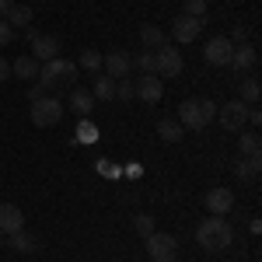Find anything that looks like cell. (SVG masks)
I'll use <instances>...</instances> for the list:
<instances>
[{"mask_svg":"<svg viewBox=\"0 0 262 262\" xmlns=\"http://www.w3.org/2000/svg\"><path fill=\"white\" fill-rule=\"evenodd\" d=\"M39 84L46 88V95L70 91V88L77 84V63H74V60H63V56H56V60H49V63H42Z\"/></svg>","mask_w":262,"mask_h":262,"instance_id":"cell-1","label":"cell"},{"mask_svg":"<svg viewBox=\"0 0 262 262\" xmlns=\"http://www.w3.org/2000/svg\"><path fill=\"white\" fill-rule=\"evenodd\" d=\"M196 242L206 248V252H224L227 245L234 242V231H231V224L224 221V217H206V221L196 227Z\"/></svg>","mask_w":262,"mask_h":262,"instance_id":"cell-2","label":"cell"},{"mask_svg":"<svg viewBox=\"0 0 262 262\" xmlns=\"http://www.w3.org/2000/svg\"><path fill=\"white\" fill-rule=\"evenodd\" d=\"M217 116V105L206 98H185L179 105V122L182 129H206Z\"/></svg>","mask_w":262,"mask_h":262,"instance_id":"cell-3","label":"cell"},{"mask_svg":"<svg viewBox=\"0 0 262 262\" xmlns=\"http://www.w3.org/2000/svg\"><path fill=\"white\" fill-rule=\"evenodd\" d=\"M143 242H147V255L154 262H175L179 259V238L168 234V231H154V234H147Z\"/></svg>","mask_w":262,"mask_h":262,"instance_id":"cell-4","label":"cell"},{"mask_svg":"<svg viewBox=\"0 0 262 262\" xmlns=\"http://www.w3.org/2000/svg\"><path fill=\"white\" fill-rule=\"evenodd\" d=\"M63 119V101L56 95H42V98L32 101V122L46 129V126H56Z\"/></svg>","mask_w":262,"mask_h":262,"instance_id":"cell-5","label":"cell"},{"mask_svg":"<svg viewBox=\"0 0 262 262\" xmlns=\"http://www.w3.org/2000/svg\"><path fill=\"white\" fill-rule=\"evenodd\" d=\"M185 60H182V53L171 46V42H164L161 49H154V74L158 77H179Z\"/></svg>","mask_w":262,"mask_h":262,"instance_id":"cell-6","label":"cell"},{"mask_svg":"<svg viewBox=\"0 0 262 262\" xmlns=\"http://www.w3.org/2000/svg\"><path fill=\"white\" fill-rule=\"evenodd\" d=\"M248 108H252V105H245L242 98H234V101H227V105H221V108H217V119H221L224 129L242 133L245 126H248Z\"/></svg>","mask_w":262,"mask_h":262,"instance_id":"cell-7","label":"cell"},{"mask_svg":"<svg viewBox=\"0 0 262 262\" xmlns=\"http://www.w3.org/2000/svg\"><path fill=\"white\" fill-rule=\"evenodd\" d=\"M231 53H234V42L227 35H213L206 42V49H203V60L210 67H231Z\"/></svg>","mask_w":262,"mask_h":262,"instance_id":"cell-8","label":"cell"},{"mask_svg":"<svg viewBox=\"0 0 262 262\" xmlns=\"http://www.w3.org/2000/svg\"><path fill=\"white\" fill-rule=\"evenodd\" d=\"M133 98L147 101V105H158V101L164 98V84H161V77H158V74H143L140 81L133 84Z\"/></svg>","mask_w":262,"mask_h":262,"instance_id":"cell-9","label":"cell"},{"mask_svg":"<svg viewBox=\"0 0 262 262\" xmlns=\"http://www.w3.org/2000/svg\"><path fill=\"white\" fill-rule=\"evenodd\" d=\"M203 32V21L200 18H189V14H179L171 21V39L175 42H196Z\"/></svg>","mask_w":262,"mask_h":262,"instance_id":"cell-10","label":"cell"},{"mask_svg":"<svg viewBox=\"0 0 262 262\" xmlns=\"http://www.w3.org/2000/svg\"><path fill=\"white\" fill-rule=\"evenodd\" d=\"M206 210H210L213 217L231 213V210H234V192H231V189H224V185L210 189V192H206Z\"/></svg>","mask_w":262,"mask_h":262,"instance_id":"cell-11","label":"cell"},{"mask_svg":"<svg viewBox=\"0 0 262 262\" xmlns=\"http://www.w3.org/2000/svg\"><path fill=\"white\" fill-rule=\"evenodd\" d=\"M101 67H105V74L112 77V81H122V77H129V67H133V60L126 56V53H108V56H101Z\"/></svg>","mask_w":262,"mask_h":262,"instance_id":"cell-12","label":"cell"},{"mask_svg":"<svg viewBox=\"0 0 262 262\" xmlns=\"http://www.w3.org/2000/svg\"><path fill=\"white\" fill-rule=\"evenodd\" d=\"M255 63H259V53H255V46L252 42H242V46H234V53H231V67L242 74V70H255Z\"/></svg>","mask_w":262,"mask_h":262,"instance_id":"cell-13","label":"cell"},{"mask_svg":"<svg viewBox=\"0 0 262 262\" xmlns=\"http://www.w3.org/2000/svg\"><path fill=\"white\" fill-rule=\"evenodd\" d=\"M32 56L39 63L56 60V56H60V39H56V35H39V39L32 42Z\"/></svg>","mask_w":262,"mask_h":262,"instance_id":"cell-14","label":"cell"},{"mask_svg":"<svg viewBox=\"0 0 262 262\" xmlns=\"http://www.w3.org/2000/svg\"><path fill=\"white\" fill-rule=\"evenodd\" d=\"M25 227V217L14 203H0V234H14Z\"/></svg>","mask_w":262,"mask_h":262,"instance_id":"cell-15","label":"cell"},{"mask_svg":"<svg viewBox=\"0 0 262 262\" xmlns=\"http://www.w3.org/2000/svg\"><path fill=\"white\" fill-rule=\"evenodd\" d=\"M39 70H42V63L35 56H18V60L11 63V74L18 81H39Z\"/></svg>","mask_w":262,"mask_h":262,"instance_id":"cell-16","label":"cell"},{"mask_svg":"<svg viewBox=\"0 0 262 262\" xmlns=\"http://www.w3.org/2000/svg\"><path fill=\"white\" fill-rule=\"evenodd\" d=\"M70 108H74L81 119H88V116L95 112V98H91V91H84V88H70Z\"/></svg>","mask_w":262,"mask_h":262,"instance_id":"cell-17","label":"cell"},{"mask_svg":"<svg viewBox=\"0 0 262 262\" xmlns=\"http://www.w3.org/2000/svg\"><path fill=\"white\" fill-rule=\"evenodd\" d=\"M91 98L95 101H116V81L108 74H98L95 84H91Z\"/></svg>","mask_w":262,"mask_h":262,"instance_id":"cell-18","label":"cell"},{"mask_svg":"<svg viewBox=\"0 0 262 262\" xmlns=\"http://www.w3.org/2000/svg\"><path fill=\"white\" fill-rule=\"evenodd\" d=\"M140 42H143V49L154 53V49H161L164 42H168V35H164L158 25H143V28H140Z\"/></svg>","mask_w":262,"mask_h":262,"instance_id":"cell-19","label":"cell"},{"mask_svg":"<svg viewBox=\"0 0 262 262\" xmlns=\"http://www.w3.org/2000/svg\"><path fill=\"white\" fill-rule=\"evenodd\" d=\"M262 158H238L234 161V179H242V182H252L255 175H259V168H262Z\"/></svg>","mask_w":262,"mask_h":262,"instance_id":"cell-20","label":"cell"},{"mask_svg":"<svg viewBox=\"0 0 262 262\" xmlns=\"http://www.w3.org/2000/svg\"><path fill=\"white\" fill-rule=\"evenodd\" d=\"M158 137H161L164 143H179L182 137H185V129H182L179 119H161L158 122Z\"/></svg>","mask_w":262,"mask_h":262,"instance_id":"cell-21","label":"cell"},{"mask_svg":"<svg viewBox=\"0 0 262 262\" xmlns=\"http://www.w3.org/2000/svg\"><path fill=\"white\" fill-rule=\"evenodd\" d=\"M4 21H7L11 28H28V25H32V7H28V4H14Z\"/></svg>","mask_w":262,"mask_h":262,"instance_id":"cell-22","label":"cell"},{"mask_svg":"<svg viewBox=\"0 0 262 262\" xmlns=\"http://www.w3.org/2000/svg\"><path fill=\"white\" fill-rule=\"evenodd\" d=\"M238 158H262L259 133H242V140H238Z\"/></svg>","mask_w":262,"mask_h":262,"instance_id":"cell-23","label":"cell"},{"mask_svg":"<svg viewBox=\"0 0 262 262\" xmlns=\"http://www.w3.org/2000/svg\"><path fill=\"white\" fill-rule=\"evenodd\" d=\"M7 245L14 248V252H21V255H28V252H35V238L21 227V231H14V234H7Z\"/></svg>","mask_w":262,"mask_h":262,"instance_id":"cell-24","label":"cell"},{"mask_svg":"<svg viewBox=\"0 0 262 262\" xmlns=\"http://www.w3.org/2000/svg\"><path fill=\"white\" fill-rule=\"evenodd\" d=\"M77 70H88V74H101V53H98V49H84L81 60H77Z\"/></svg>","mask_w":262,"mask_h":262,"instance_id":"cell-25","label":"cell"},{"mask_svg":"<svg viewBox=\"0 0 262 262\" xmlns=\"http://www.w3.org/2000/svg\"><path fill=\"white\" fill-rule=\"evenodd\" d=\"M259 95H262L259 81H255V77H245V81H242V101H245V105H255Z\"/></svg>","mask_w":262,"mask_h":262,"instance_id":"cell-26","label":"cell"},{"mask_svg":"<svg viewBox=\"0 0 262 262\" xmlns=\"http://www.w3.org/2000/svg\"><path fill=\"white\" fill-rule=\"evenodd\" d=\"M182 14H189V18H200V21H206V0H185Z\"/></svg>","mask_w":262,"mask_h":262,"instance_id":"cell-27","label":"cell"},{"mask_svg":"<svg viewBox=\"0 0 262 262\" xmlns=\"http://www.w3.org/2000/svg\"><path fill=\"white\" fill-rule=\"evenodd\" d=\"M133 227H137V234H140V238H147V234H154V231H158V227H154V217H147V213H137Z\"/></svg>","mask_w":262,"mask_h":262,"instance_id":"cell-28","label":"cell"},{"mask_svg":"<svg viewBox=\"0 0 262 262\" xmlns=\"http://www.w3.org/2000/svg\"><path fill=\"white\" fill-rule=\"evenodd\" d=\"M133 67H137L140 74H154V53H150V49H143L140 56L133 60Z\"/></svg>","mask_w":262,"mask_h":262,"instance_id":"cell-29","label":"cell"},{"mask_svg":"<svg viewBox=\"0 0 262 262\" xmlns=\"http://www.w3.org/2000/svg\"><path fill=\"white\" fill-rule=\"evenodd\" d=\"M95 137H98V129H95L91 122L84 119L81 126H77V140H81V143H91V140H95Z\"/></svg>","mask_w":262,"mask_h":262,"instance_id":"cell-30","label":"cell"},{"mask_svg":"<svg viewBox=\"0 0 262 262\" xmlns=\"http://www.w3.org/2000/svg\"><path fill=\"white\" fill-rule=\"evenodd\" d=\"M129 98H133V84L126 81V77L116 81V101H129Z\"/></svg>","mask_w":262,"mask_h":262,"instance_id":"cell-31","label":"cell"},{"mask_svg":"<svg viewBox=\"0 0 262 262\" xmlns=\"http://www.w3.org/2000/svg\"><path fill=\"white\" fill-rule=\"evenodd\" d=\"M11 42H14V28H11L7 21H0V49H4V46H11Z\"/></svg>","mask_w":262,"mask_h":262,"instance_id":"cell-32","label":"cell"},{"mask_svg":"<svg viewBox=\"0 0 262 262\" xmlns=\"http://www.w3.org/2000/svg\"><path fill=\"white\" fill-rule=\"evenodd\" d=\"M46 95V88H42L39 81H32V88H28V101H35V98H42Z\"/></svg>","mask_w":262,"mask_h":262,"instance_id":"cell-33","label":"cell"},{"mask_svg":"<svg viewBox=\"0 0 262 262\" xmlns=\"http://www.w3.org/2000/svg\"><path fill=\"white\" fill-rule=\"evenodd\" d=\"M39 35H42V32L35 28V25H28V28H25V42H28V46H32V42L39 39Z\"/></svg>","mask_w":262,"mask_h":262,"instance_id":"cell-34","label":"cell"},{"mask_svg":"<svg viewBox=\"0 0 262 262\" xmlns=\"http://www.w3.org/2000/svg\"><path fill=\"white\" fill-rule=\"evenodd\" d=\"M0 81H11V63L0 56Z\"/></svg>","mask_w":262,"mask_h":262,"instance_id":"cell-35","label":"cell"},{"mask_svg":"<svg viewBox=\"0 0 262 262\" xmlns=\"http://www.w3.org/2000/svg\"><path fill=\"white\" fill-rule=\"evenodd\" d=\"M11 7H14V0H0V21L7 18V11H11Z\"/></svg>","mask_w":262,"mask_h":262,"instance_id":"cell-36","label":"cell"},{"mask_svg":"<svg viewBox=\"0 0 262 262\" xmlns=\"http://www.w3.org/2000/svg\"><path fill=\"white\" fill-rule=\"evenodd\" d=\"M0 248H4V234H0Z\"/></svg>","mask_w":262,"mask_h":262,"instance_id":"cell-37","label":"cell"}]
</instances>
